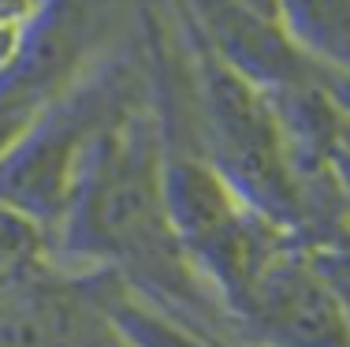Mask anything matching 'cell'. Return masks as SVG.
I'll list each match as a JSON object with an SVG mask.
<instances>
[{"label":"cell","instance_id":"277c9868","mask_svg":"<svg viewBox=\"0 0 350 347\" xmlns=\"http://www.w3.org/2000/svg\"><path fill=\"white\" fill-rule=\"evenodd\" d=\"M0 347H127L112 318L38 269L0 277Z\"/></svg>","mask_w":350,"mask_h":347},{"label":"cell","instance_id":"5b68a950","mask_svg":"<svg viewBox=\"0 0 350 347\" xmlns=\"http://www.w3.org/2000/svg\"><path fill=\"white\" fill-rule=\"evenodd\" d=\"M287 34L302 56H324L350 71V4H298L291 8Z\"/></svg>","mask_w":350,"mask_h":347},{"label":"cell","instance_id":"3957f363","mask_svg":"<svg viewBox=\"0 0 350 347\" xmlns=\"http://www.w3.org/2000/svg\"><path fill=\"white\" fill-rule=\"evenodd\" d=\"M272 347H350V321L313 258L283 246L235 303Z\"/></svg>","mask_w":350,"mask_h":347},{"label":"cell","instance_id":"8992f818","mask_svg":"<svg viewBox=\"0 0 350 347\" xmlns=\"http://www.w3.org/2000/svg\"><path fill=\"white\" fill-rule=\"evenodd\" d=\"M317 272L324 277V284L332 287L336 303L343 307L347 321H350V243H328V246H317L310 254Z\"/></svg>","mask_w":350,"mask_h":347},{"label":"cell","instance_id":"6da1fadb","mask_svg":"<svg viewBox=\"0 0 350 347\" xmlns=\"http://www.w3.org/2000/svg\"><path fill=\"white\" fill-rule=\"evenodd\" d=\"M79 235L142 277L187 292L190 258L168 213L157 135L142 120H127L101 138V150L82 179Z\"/></svg>","mask_w":350,"mask_h":347},{"label":"cell","instance_id":"7a4b0ae2","mask_svg":"<svg viewBox=\"0 0 350 347\" xmlns=\"http://www.w3.org/2000/svg\"><path fill=\"white\" fill-rule=\"evenodd\" d=\"M202 86L216 150L213 168L261 217L287 231L298 228L302 205H298L295 161L269 90L254 86L216 53H209V64L202 68Z\"/></svg>","mask_w":350,"mask_h":347}]
</instances>
